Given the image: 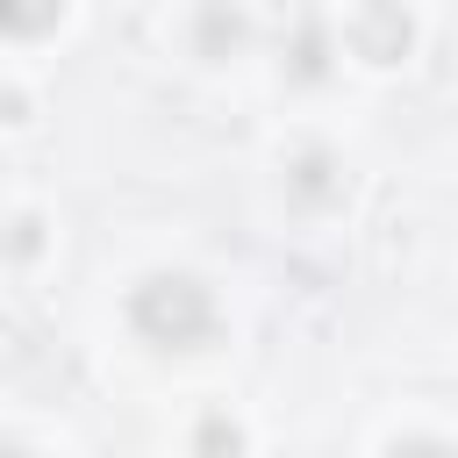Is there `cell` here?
Segmentation results:
<instances>
[{"label": "cell", "mask_w": 458, "mask_h": 458, "mask_svg": "<svg viewBox=\"0 0 458 458\" xmlns=\"http://www.w3.org/2000/svg\"><path fill=\"white\" fill-rule=\"evenodd\" d=\"M129 322L143 344H165V351H193L215 336V293L193 279V272H150L136 293H129Z\"/></svg>", "instance_id": "1"}, {"label": "cell", "mask_w": 458, "mask_h": 458, "mask_svg": "<svg viewBox=\"0 0 458 458\" xmlns=\"http://www.w3.org/2000/svg\"><path fill=\"white\" fill-rule=\"evenodd\" d=\"M322 72H329V29L315 14H301L293 21V43H286V79L293 86H315Z\"/></svg>", "instance_id": "5"}, {"label": "cell", "mask_w": 458, "mask_h": 458, "mask_svg": "<svg viewBox=\"0 0 458 458\" xmlns=\"http://www.w3.org/2000/svg\"><path fill=\"white\" fill-rule=\"evenodd\" d=\"M36 229H43L36 215H14V265H29V258H36Z\"/></svg>", "instance_id": "8"}, {"label": "cell", "mask_w": 458, "mask_h": 458, "mask_svg": "<svg viewBox=\"0 0 458 458\" xmlns=\"http://www.w3.org/2000/svg\"><path fill=\"white\" fill-rule=\"evenodd\" d=\"M344 43H351V57H358V64L386 72V64H401V57L415 50V21H408V7H401V0H365V7L344 21Z\"/></svg>", "instance_id": "2"}, {"label": "cell", "mask_w": 458, "mask_h": 458, "mask_svg": "<svg viewBox=\"0 0 458 458\" xmlns=\"http://www.w3.org/2000/svg\"><path fill=\"white\" fill-rule=\"evenodd\" d=\"M64 21V0H0V29L14 36V43H36V36H50Z\"/></svg>", "instance_id": "6"}, {"label": "cell", "mask_w": 458, "mask_h": 458, "mask_svg": "<svg viewBox=\"0 0 458 458\" xmlns=\"http://www.w3.org/2000/svg\"><path fill=\"white\" fill-rule=\"evenodd\" d=\"M193 50H200L208 64L243 57V50H250V7H243V0H200V14H193Z\"/></svg>", "instance_id": "3"}, {"label": "cell", "mask_w": 458, "mask_h": 458, "mask_svg": "<svg viewBox=\"0 0 458 458\" xmlns=\"http://www.w3.org/2000/svg\"><path fill=\"white\" fill-rule=\"evenodd\" d=\"M193 451H243V429L236 422H200L193 429Z\"/></svg>", "instance_id": "7"}, {"label": "cell", "mask_w": 458, "mask_h": 458, "mask_svg": "<svg viewBox=\"0 0 458 458\" xmlns=\"http://www.w3.org/2000/svg\"><path fill=\"white\" fill-rule=\"evenodd\" d=\"M286 193H293L301 208H329V200L344 193V165H336L329 150H301V157L286 165Z\"/></svg>", "instance_id": "4"}]
</instances>
